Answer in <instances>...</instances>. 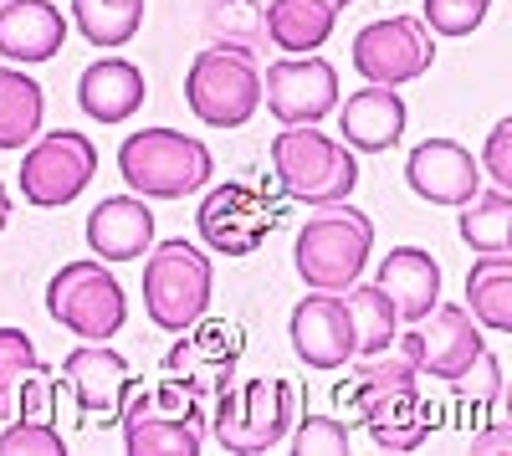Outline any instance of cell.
Masks as SVG:
<instances>
[{
    "label": "cell",
    "mask_w": 512,
    "mask_h": 456,
    "mask_svg": "<svg viewBox=\"0 0 512 456\" xmlns=\"http://www.w3.org/2000/svg\"><path fill=\"white\" fill-rule=\"evenodd\" d=\"M415 375H420V364L405 359L390 344L384 354H364L354 380L338 390L344 400H354V410L364 416L379 451H415L425 441V431H431V416H425V405H420Z\"/></svg>",
    "instance_id": "6da1fadb"
},
{
    "label": "cell",
    "mask_w": 512,
    "mask_h": 456,
    "mask_svg": "<svg viewBox=\"0 0 512 456\" xmlns=\"http://www.w3.org/2000/svg\"><path fill=\"white\" fill-rule=\"evenodd\" d=\"M369 252H374V221L344 200L318 205L297 226V241H292L297 277L308 287H318V293H344V287H354L359 272L369 267Z\"/></svg>",
    "instance_id": "7a4b0ae2"
},
{
    "label": "cell",
    "mask_w": 512,
    "mask_h": 456,
    "mask_svg": "<svg viewBox=\"0 0 512 456\" xmlns=\"http://www.w3.org/2000/svg\"><path fill=\"white\" fill-rule=\"evenodd\" d=\"M118 175L144 200H185L200 185H210L216 159L180 129H139L118 144Z\"/></svg>",
    "instance_id": "3957f363"
},
{
    "label": "cell",
    "mask_w": 512,
    "mask_h": 456,
    "mask_svg": "<svg viewBox=\"0 0 512 456\" xmlns=\"http://www.w3.org/2000/svg\"><path fill=\"white\" fill-rule=\"evenodd\" d=\"M267 154H272V175L282 195L292 200L333 205V200H349L359 185V154L349 144H333L328 134H318L313 123H287Z\"/></svg>",
    "instance_id": "277c9868"
},
{
    "label": "cell",
    "mask_w": 512,
    "mask_h": 456,
    "mask_svg": "<svg viewBox=\"0 0 512 456\" xmlns=\"http://www.w3.org/2000/svg\"><path fill=\"white\" fill-rule=\"evenodd\" d=\"M210 287H216V272H210V257L190 241H159L149 262H144V308L149 323L169 328V334H185L195 328L210 308Z\"/></svg>",
    "instance_id": "5b68a950"
},
{
    "label": "cell",
    "mask_w": 512,
    "mask_h": 456,
    "mask_svg": "<svg viewBox=\"0 0 512 456\" xmlns=\"http://www.w3.org/2000/svg\"><path fill=\"white\" fill-rule=\"evenodd\" d=\"M185 103L210 129H241L262 108V72L241 47H205L185 72Z\"/></svg>",
    "instance_id": "8992f818"
},
{
    "label": "cell",
    "mask_w": 512,
    "mask_h": 456,
    "mask_svg": "<svg viewBox=\"0 0 512 456\" xmlns=\"http://www.w3.org/2000/svg\"><path fill=\"white\" fill-rule=\"evenodd\" d=\"M47 313L67 334L88 339V344H108L128 318V298L108 262H67L47 282Z\"/></svg>",
    "instance_id": "52a82bcc"
},
{
    "label": "cell",
    "mask_w": 512,
    "mask_h": 456,
    "mask_svg": "<svg viewBox=\"0 0 512 456\" xmlns=\"http://www.w3.org/2000/svg\"><path fill=\"white\" fill-rule=\"evenodd\" d=\"M93 175H98V149L77 129H52L31 139V149L21 154V195L41 211L77 200L93 185Z\"/></svg>",
    "instance_id": "ba28073f"
},
{
    "label": "cell",
    "mask_w": 512,
    "mask_h": 456,
    "mask_svg": "<svg viewBox=\"0 0 512 456\" xmlns=\"http://www.w3.org/2000/svg\"><path fill=\"white\" fill-rule=\"evenodd\" d=\"M354 72L364 82H379V88H400V82H415L431 72L436 62V36L425 31L420 16H384L369 21L354 36Z\"/></svg>",
    "instance_id": "9c48e42d"
},
{
    "label": "cell",
    "mask_w": 512,
    "mask_h": 456,
    "mask_svg": "<svg viewBox=\"0 0 512 456\" xmlns=\"http://www.w3.org/2000/svg\"><path fill=\"white\" fill-rule=\"evenodd\" d=\"M292 431V385L287 380H246L216 410V441L221 451L256 456L272 451Z\"/></svg>",
    "instance_id": "30bf717a"
},
{
    "label": "cell",
    "mask_w": 512,
    "mask_h": 456,
    "mask_svg": "<svg viewBox=\"0 0 512 456\" xmlns=\"http://www.w3.org/2000/svg\"><path fill=\"white\" fill-rule=\"evenodd\" d=\"M195 226H200V241L210 246V252H221V257H251L256 246L272 236L277 205H272L267 190L231 180V185H216V190L200 200Z\"/></svg>",
    "instance_id": "8fae6325"
},
{
    "label": "cell",
    "mask_w": 512,
    "mask_h": 456,
    "mask_svg": "<svg viewBox=\"0 0 512 456\" xmlns=\"http://www.w3.org/2000/svg\"><path fill=\"white\" fill-rule=\"evenodd\" d=\"M123 421V451L128 456H195L200 451V416L185 405V390L154 385L139 390V400L118 410Z\"/></svg>",
    "instance_id": "7c38bea8"
},
{
    "label": "cell",
    "mask_w": 512,
    "mask_h": 456,
    "mask_svg": "<svg viewBox=\"0 0 512 456\" xmlns=\"http://www.w3.org/2000/svg\"><path fill=\"white\" fill-rule=\"evenodd\" d=\"M262 98H267L272 118H282V123H318L338 103V72H333V62H323L313 52L282 57L262 77Z\"/></svg>",
    "instance_id": "4fadbf2b"
},
{
    "label": "cell",
    "mask_w": 512,
    "mask_h": 456,
    "mask_svg": "<svg viewBox=\"0 0 512 456\" xmlns=\"http://www.w3.org/2000/svg\"><path fill=\"white\" fill-rule=\"evenodd\" d=\"M292 349L308 369H344L354 359V323H349V308L338 293H313L292 308Z\"/></svg>",
    "instance_id": "5bb4252c"
},
{
    "label": "cell",
    "mask_w": 512,
    "mask_h": 456,
    "mask_svg": "<svg viewBox=\"0 0 512 456\" xmlns=\"http://www.w3.org/2000/svg\"><path fill=\"white\" fill-rule=\"evenodd\" d=\"M405 185L431 205H466L482 190V164L456 139H425L405 159Z\"/></svg>",
    "instance_id": "9a60e30c"
},
{
    "label": "cell",
    "mask_w": 512,
    "mask_h": 456,
    "mask_svg": "<svg viewBox=\"0 0 512 456\" xmlns=\"http://www.w3.org/2000/svg\"><path fill=\"white\" fill-rule=\"evenodd\" d=\"M62 380H67L82 416L108 426V421H118L123 395H128V385H134V369H128V359L118 349L88 344V349H72L62 359Z\"/></svg>",
    "instance_id": "2e32d148"
},
{
    "label": "cell",
    "mask_w": 512,
    "mask_h": 456,
    "mask_svg": "<svg viewBox=\"0 0 512 456\" xmlns=\"http://www.w3.org/2000/svg\"><path fill=\"white\" fill-rule=\"evenodd\" d=\"M431 328L420 334V369L431 380H456V375H466L472 369V359L487 349V339H482V323L466 313V308H456V303H436L431 313Z\"/></svg>",
    "instance_id": "e0dca14e"
},
{
    "label": "cell",
    "mask_w": 512,
    "mask_h": 456,
    "mask_svg": "<svg viewBox=\"0 0 512 456\" xmlns=\"http://www.w3.org/2000/svg\"><path fill=\"white\" fill-rule=\"evenodd\" d=\"M405 98L395 88H379V82H369V88L349 93V103L338 108V129H344V144L354 154H384L395 149L405 139Z\"/></svg>",
    "instance_id": "ac0fdd59"
},
{
    "label": "cell",
    "mask_w": 512,
    "mask_h": 456,
    "mask_svg": "<svg viewBox=\"0 0 512 456\" xmlns=\"http://www.w3.org/2000/svg\"><path fill=\"white\" fill-rule=\"evenodd\" d=\"M374 287L395 303L405 323H425V313L441 303V262L431 252H420V246H395L374 267Z\"/></svg>",
    "instance_id": "d6986e66"
},
{
    "label": "cell",
    "mask_w": 512,
    "mask_h": 456,
    "mask_svg": "<svg viewBox=\"0 0 512 456\" xmlns=\"http://www.w3.org/2000/svg\"><path fill=\"white\" fill-rule=\"evenodd\" d=\"M154 211L139 195H108L103 205H93L88 216V246L98 252V262H134L154 246Z\"/></svg>",
    "instance_id": "ffe728a7"
},
{
    "label": "cell",
    "mask_w": 512,
    "mask_h": 456,
    "mask_svg": "<svg viewBox=\"0 0 512 456\" xmlns=\"http://www.w3.org/2000/svg\"><path fill=\"white\" fill-rule=\"evenodd\" d=\"M67 41V21L52 0H0V57L52 62Z\"/></svg>",
    "instance_id": "44dd1931"
},
{
    "label": "cell",
    "mask_w": 512,
    "mask_h": 456,
    "mask_svg": "<svg viewBox=\"0 0 512 456\" xmlns=\"http://www.w3.org/2000/svg\"><path fill=\"white\" fill-rule=\"evenodd\" d=\"M144 72L123 57H103L77 77V108L98 123H123L144 108Z\"/></svg>",
    "instance_id": "7402d4cb"
},
{
    "label": "cell",
    "mask_w": 512,
    "mask_h": 456,
    "mask_svg": "<svg viewBox=\"0 0 512 456\" xmlns=\"http://www.w3.org/2000/svg\"><path fill=\"white\" fill-rule=\"evenodd\" d=\"M333 21H338V11L323 6V0H272L267 16H262L272 47H277L282 57L318 52L323 41L333 36Z\"/></svg>",
    "instance_id": "603a6c76"
},
{
    "label": "cell",
    "mask_w": 512,
    "mask_h": 456,
    "mask_svg": "<svg viewBox=\"0 0 512 456\" xmlns=\"http://www.w3.org/2000/svg\"><path fill=\"white\" fill-rule=\"evenodd\" d=\"M466 313L492 334H512V257L482 252V262L466 272Z\"/></svg>",
    "instance_id": "cb8c5ba5"
},
{
    "label": "cell",
    "mask_w": 512,
    "mask_h": 456,
    "mask_svg": "<svg viewBox=\"0 0 512 456\" xmlns=\"http://www.w3.org/2000/svg\"><path fill=\"white\" fill-rule=\"evenodd\" d=\"M41 113H47L41 82L26 77L21 67H0V149L31 144L41 134Z\"/></svg>",
    "instance_id": "d4e9b609"
},
{
    "label": "cell",
    "mask_w": 512,
    "mask_h": 456,
    "mask_svg": "<svg viewBox=\"0 0 512 456\" xmlns=\"http://www.w3.org/2000/svg\"><path fill=\"white\" fill-rule=\"evenodd\" d=\"M344 308H349V323H354V359H364V354H384L395 344V323H400V313H395V303L379 293L374 282H354V287H344Z\"/></svg>",
    "instance_id": "484cf974"
},
{
    "label": "cell",
    "mask_w": 512,
    "mask_h": 456,
    "mask_svg": "<svg viewBox=\"0 0 512 456\" xmlns=\"http://www.w3.org/2000/svg\"><path fill=\"white\" fill-rule=\"evenodd\" d=\"M461 211V241L472 246V252H512V195L507 190H477Z\"/></svg>",
    "instance_id": "4316f807"
},
{
    "label": "cell",
    "mask_w": 512,
    "mask_h": 456,
    "mask_svg": "<svg viewBox=\"0 0 512 456\" xmlns=\"http://www.w3.org/2000/svg\"><path fill=\"white\" fill-rule=\"evenodd\" d=\"M72 21L93 47H123L139 36L144 0H72Z\"/></svg>",
    "instance_id": "83f0119b"
},
{
    "label": "cell",
    "mask_w": 512,
    "mask_h": 456,
    "mask_svg": "<svg viewBox=\"0 0 512 456\" xmlns=\"http://www.w3.org/2000/svg\"><path fill=\"white\" fill-rule=\"evenodd\" d=\"M0 456H67V441L52 421L41 416H21L0 431Z\"/></svg>",
    "instance_id": "f1b7e54d"
},
{
    "label": "cell",
    "mask_w": 512,
    "mask_h": 456,
    "mask_svg": "<svg viewBox=\"0 0 512 456\" xmlns=\"http://www.w3.org/2000/svg\"><path fill=\"white\" fill-rule=\"evenodd\" d=\"M492 11V0H425V31L431 36H472Z\"/></svg>",
    "instance_id": "f546056e"
},
{
    "label": "cell",
    "mask_w": 512,
    "mask_h": 456,
    "mask_svg": "<svg viewBox=\"0 0 512 456\" xmlns=\"http://www.w3.org/2000/svg\"><path fill=\"white\" fill-rule=\"evenodd\" d=\"M297 456H349V426L333 416H303L292 431Z\"/></svg>",
    "instance_id": "4dcf8cb0"
},
{
    "label": "cell",
    "mask_w": 512,
    "mask_h": 456,
    "mask_svg": "<svg viewBox=\"0 0 512 456\" xmlns=\"http://www.w3.org/2000/svg\"><path fill=\"white\" fill-rule=\"evenodd\" d=\"M41 359H36V344L21 334V328H0V405H6L21 385V375H31Z\"/></svg>",
    "instance_id": "1f68e13d"
},
{
    "label": "cell",
    "mask_w": 512,
    "mask_h": 456,
    "mask_svg": "<svg viewBox=\"0 0 512 456\" xmlns=\"http://www.w3.org/2000/svg\"><path fill=\"white\" fill-rule=\"evenodd\" d=\"M482 170L492 175V185L497 190H512V118H502L497 129L487 134V144H482Z\"/></svg>",
    "instance_id": "d6a6232c"
},
{
    "label": "cell",
    "mask_w": 512,
    "mask_h": 456,
    "mask_svg": "<svg viewBox=\"0 0 512 456\" xmlns=\"http://www.w3.org/2000/svg\"><path fill=\"white\" fill-rule=\"evenodd\" d=\"M451 385H456L466 400H497V390H502V364H497V354L482 349V354L472 359V369H466V375H456Z\"/></svg>",
    "instance_id": "836d02e7"
},
{
    "label": "cell",
    "mask_w": 512,
    "mask_h": 456,
    "mask_svg": "<svg viewBox=\"0 0 512 456\" xmlns=\"http://www.w3.org/2000/svg\"><path fill=\"white\" fill-rule=\"evenodd\" d=\"M6 221H11V195H6V185H0V231H6Z\"/></svg>",
    "instance_id": "e575fe53"
},
{
    "label": "cell",
    "mask_w": 512,
    "mask_h": 456,
    "mask_svg": "<svg viewBox=\"0 0 512 456\" xmlns=\"http://www.w3.org/2000/svg\"><path fill=\"white\" fill-rule=\"evenodd\" d=\"M323 6H333V11H344V6H354V0H323Z\"/></svg>",
    "instance_id": "d590c367"
}]
</instances>
